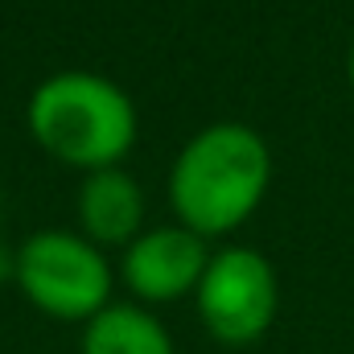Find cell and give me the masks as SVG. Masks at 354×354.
Masks as SVG:
<instances>
[{"label":"cell","mask_w":354,"mask_h":354,"mask_svg":"<svg viewBox=\"0 0 354 354\" xmlns=\"http://www.w3.org/2000/svg\"><path fill=\"white\" fill-rule=\"evenodd\" d=\"M145 218V194L124 169H95L79 189V223L83 239L95 248L132 243Z\"/></svg>","instance_id":"obj_6"},{"label":"cell","mask_w":354,"mask_h":354,"mask_svg":"<svg viewBox=\"0 0 354 354\" xmlns=\"http://www.w3.org/2000/svg\"><path fill=\"white\" fill-rule=\"evenodd\" d=\"M346 79H351V91H354V41H351V54H346Z\"/></svg>","instance_id":"obj_8"},{"label":"cell","mask_w":354,"mask_h":354,"mask_svg":"<svg viewBox=\"0 0 354 354\" xmlns=\"http://www.w3.org/2000/svg\"><path fill=\"white\" fill-rule=\"evenodd\" d=\"M83 354H174V342L149 309L107 305L87 322Z\"/></svg>","instance_id":"obj_7"},{"label":"cell","mask_w":354,"mask_h":354,"mask_svg":"<svg viewBox=\"0 0 354 354\" xmlns=\"http://www.w3.org/2000/svg\"><path fill=\"white\" fill-rule=\"evenodd\" d=\"M272 181V153L248 124H210L174 161L169 202L185 231L198 239L243 227L264 202Z\"/></svg>","instance_id":"obj_1"},{"label":"cell","mask_w":354,"mask_h":354,"mask_svg":"<svg viewBox=\"0 0 354 354\" xmlns=\"http://www.w3.org/2000/svg\"><path fill=\"white\" fill-rule=\"evenodd\" d=\"M210 264L206 243L185 227H157L136 235L124 252V280L140 301H177L198 288Z\"/></svg>","instance_id":"obj_5"},{"label":"cell","mask_w":354,"mask_h":354,"mask_svg":"<svg viewBox=\"0 0 354 354\" xmlns=\"http://www.w3.org/2000/svg\"><path fill=\"white\" fill-rule=\"evenodd\" d=\"M21 292L58 322H91L107 309L111 268L103 252L71 231H37L21 243L12 268Z\"/></svg>","instance_id":"obj_3"},{"label":"cell","mask_w":354,"mask_h":354,"mask_svg":"<svg viewBox=\"0 0 354 354\" xmlns=\"http://www.w3.org/2000/svg\"><path fill=\"white\" fill-rule=\"evenodd\" d=\"M194 292L202 326L227 346H252L264 338L280 305L276 272L252 248H227L210 256Z\"/></svg>","instance_id":"obj_4"},{"label":"cell","mask_w":354,"mask_h":354,"mask_svg":"<svg viewBox=\"0 0 354 354\" xmlns=\"http://www.w3.org/2000/svg\"><path fill=\"white\" fill-rule=\"evenodd\" d=\"M29 132L50 157L75 169H115L136 140V107L103 75L62 71L33 91Z\"/></svg>","instance_id":"obj_2"}]
</instances>
